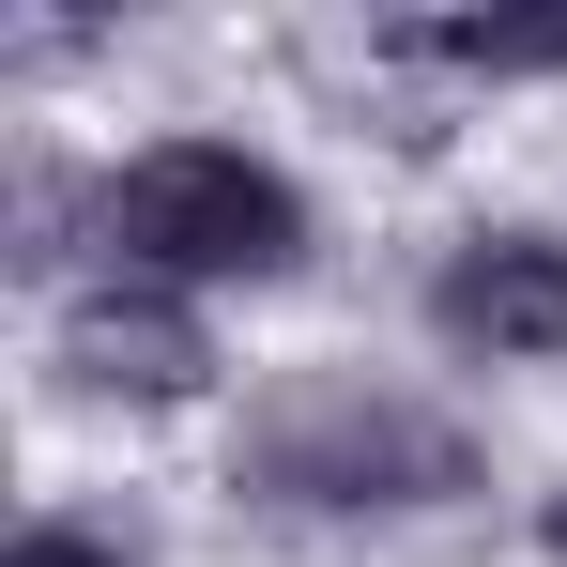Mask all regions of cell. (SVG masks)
I'll use <instances>...</instances> for the list:
<instances>
[{"instance_id": "4", "label": "cell", "mask_w": 567, "mask_h": 567, "mask_svg": "<svg viewBox=\"0 0 567 567\" xmlns=\"http://www.w3.org/2000/svg\"><path fill=\"white\" fill-rule=\"evenodd\" d=\"M430 338H445V353H491V369L567 353V230H475V246H445Z\"/></svg>"}, {"instance_id": "3", "label": "cell", "mask_w": 567, "mask_h": 567, "mask_svg": "<svg viewBox=\"0 0 567 567\" xmlns=\"http://www.w3.org/2000/svg\"><path fill=\"white\" fill-rule=\"evenodd\" d=\"M47 369L78 383V399H199V383H215V338H199V307L169 277H123V261H107L93 291H62Z\"/></svg>"}, {"instance_id": "2", "label": "cell", "mask_w": 567, "mask_h": 567, "mask_svg": "<svg viewBox=\"0 0 567 567\" xmlns=\"http://www.w3.org/2000/svg\"><path fill=\"white\" fill-rule=\"evenodd\" d=\"M107 246H123V277H291L307 261V199H291V169H261V154H230V138H169V154H138V169H107Z\"/></svg>"}, {"instance_id": "5", "label": "cell", "mask_w": 567, "mask_h": 567, "mask_svg": "<svg viewBox=\"0 0 567 567\" xmlns=\"http://www.w3.org/2000/svg\"><path fill=\"white\" fill-rule=\"evenodd\" d=\"M399 47H414V62H461V78H553L567 16H414Z\"/></svg>"}, {"instance_id": "6", "label": "cell", "mask_w": 567, "mask_h": 567, "mask_svg": "<svg viewBox=\"0 0 567 567\" xmlns=\"http://www.w3.org/2000/svg\"><path fill=\"white\" fill-rule=\"evenodd\" d=\"M16 567H138V553H123V537H93V522H31V537H16Z\"/></svg>"}, {"instance_id": "7", "label": "cell", "mask_w": 567, "mask_h": 567, "mask_svg": "<svg viewBox=\"0 0 567 567\" xmlns=\"http://www.w3.org/2000/svg\"><path fill=\"white\" fill-rule=\"evenodd\" d=\"M537 537H553V553H567V491H553V522H537Z\"/></svg>"}, {"instance_id": "1", "label": "cell", "mask_w": 567, "mask_h": 567, "mask_svg": "<svg viewBox=\"0 0 567 567\" xmlns=\"http://www.w3.org/2000/svg\"><path fill=\"white\" fill-rule=\"evenodd\" d=\"M230 475L261 506H307V522H399V506H461L475 491V430L399 399V383H353V369H307L246 414Z\"/></svg>"}]
</instances>
